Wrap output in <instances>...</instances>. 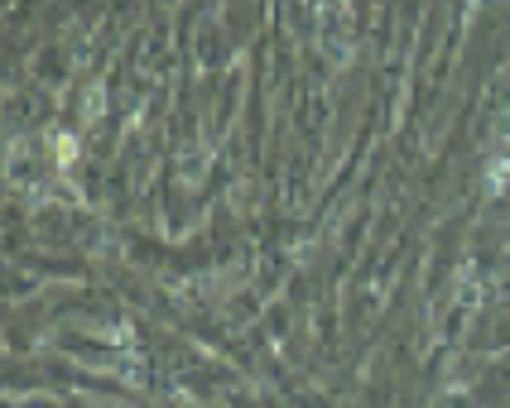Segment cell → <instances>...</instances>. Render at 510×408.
<instances>
[{
  "mask_svg": "<svg viewBox=\"0 0 510 408\" xmlns=\"http://www.w3.org/2000/svg\"><path fill=\"white\" fill-rule=\"evenodd\" d=\"M53 154L68 164V159H73V140H68V135H53Z\"/></svg>",
  "mask_w": 510,
  "mask_h": 408,
  "instance_id": "1",
  "label": "cell"
}]
</instances>
